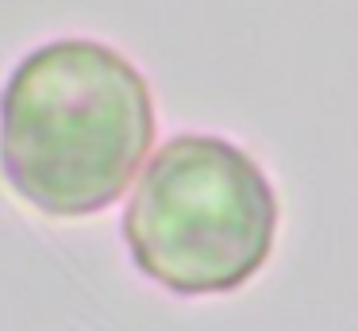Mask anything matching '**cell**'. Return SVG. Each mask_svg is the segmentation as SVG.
Segmentation results:
<instances>
[{"instance_id":"obj_1","label":"cell","mask_w":358,"mask_h":331,"mask_svg":"<svg viewBox=\"0 0 358 331\" xmlns=\"http://www.w3.org/2000/svg\"><path fill=\"white\" fill-rule=\"evenodd\" d=\"M150 143L147 77L96 38L43 43L0 92V169L24 204L55 220L116 204Z\"/></svg>"},{"instance_id":"obj_2","label":"cell","mask_w":358,"mask_h":331,"mask_svg":"<svg viewBox=\"0 0 358 331\" xmlns=\"http://www.w3.org/2000/svg\"><path fill=\"white\" fill-rule=\"evenodd\" d=\"M281 204L266 169L220 135H173L124 212L135 266L178 297H224L262 274Z\"/></svg>"}]
</instances>
